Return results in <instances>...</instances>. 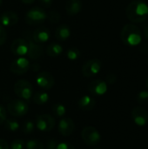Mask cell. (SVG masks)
Instances as JSON below:
<instances>
[{"label":"cell","instance_id":"22","mask_svg":"<svg viewBox=\"0 0 148 149\" xmlns=\"http://www.w3.org/2000/svg\"><path fill=\"white\" fill-rule=\"evenodd\" d=\"M49 94L44 91H38L33 95V101L37 105H44L49 101Z\"/></svg>","mask_w":148,"mask_h":149},{"label":"cell","instance_id":"11","mask_svg":"<svg viewBox=\"0 0 148 149\" xmlns=\"http://www.w3.org/2000/svg\"><path fill=\"white\" fill-rule=\"evenodd\" d=\"M28 44V52L27 56L33 60L40 58L44 55V50L43 46L38 43H36L31 37H29L27 39H25Z\"/></svg>","mask_w":148,"mask_h":149},{"label":"cell","instance_id":"6","mask_svg":"<svg viewBox=\"0 0 148 149\" xmlns=\"http://www.w3.org/2000/svg\"><path fill=\"white\" fill-rule=\"evenodd\" d=\"M83 141L88 146H96L100 141V134L94 127H85L81 132Z\"/></svg>","mask_w":148,"mask_h":149},{"label":"cell","instance_id":"18","mask_svg":"<svg viewBox=\"0 0 148 149\" xmlns=\"http://www.w3.org/2000/svg\"><path fill=\"white\" fill-rule=\"evenodd\" d=\"M82 10V3L80 0H67L65 3V10L68 15L75 16Z\"/></svg>","mask_w":148,"mask_h":149},{"label":"cell","instance_id":"44","mask_svg":"<svg viewBox=\"0 0 148 149\" xmlns=\"http://www.w3.org/2000/svg\"><path fill=\"white\" fill-rule=\"evenodd\" d=\"M97 149H98V148H97Z\"/></svg>","mask_w":148,"mask_h":149},{"label":"cell","instance_id":"20","mask_svg":"<svg viewBox=\"0 0 148 149\" xmlns=\"http://www.w3.org/2000/svg\"><path fill=\"white\" fill-rule=\"evenodd\" d=\"M71 33V29L67 24H61L57 28L55 31V37L59 42H64L70 38Z\"/></svg>","mask_w":148,"mask_h":149},{"label":"cell","instance_id":"4","mask_svg":"<svg viewBox=\"0 0 148 149\" xmlns=\"http://www.w3.org/2000/svg\"><path fill=\"white\" fill-rule=\"evenodd\" d=\"M14 93L22 100H29L33 94V87L26 79H19L14 85Z\"/></svg>","mask_w":148,"mask_h":149},{"label":"cell","instance_id":"23","mask_svg":"<svg viewBox=\"0 0 148 149\" xmlns=\"http://www.w3.org/2000/svg\"><path fill=\"white\" fill-rule=\"evenodd\" d=\"M65 55H66V58L70 60H77L80 58V55H81V52L80 51L76 48V47H71V48H68L66 52H65Z\"/></svg>","mask_w":148,"mask_h":149},{"label":"cell","instance_id":"19","mask_svg":"<svg viewBox=\"0 0 148 149\" xmlns=\"http://www.w3.org/2000/svg\"><path fill=\"white\" fill-rule=\"evenodd\" d=\"M96 105V101L95 100L89 96V95H85L83 97H81L79 101H78V106L80 109L84 110V111H91L95 107Z\"/></svg>","mask_w":148,"mask_h":149},{"label":"cell","instance_id":"28","mask_svg":"<svg viewBox=\"0 0 148 149\" xmlns=\"http://www.w3.org/2000/svg\"><path fill=\"white\" fill-rule=\"evenodd\" d=\"M47 18H48V20L51 23L55 24V23H58V22L60 21L61 16H60V14H59L58 11H57V10H51L47 14Z\"/></svg>","mask_w":148,"mask_h":149},{"label":"cell","instance_id":"26","mask_svg":"<svg viewBox=\"0 0 148 149\" xmlns=\"http://www.w3.org/2000/svg\"><path fill=\"white\" fill-rule=\"evenodd\" d=\"M34 128H35V123L32 120H26L22 125V131L26 134L32 133L34 131Z\"/></svg>","mask_w":148,"mask_h":149},{"label":"cell","instance_id":"3","mask_svg":"<svg viewBox=\"0 0 148 149\" xmlns=\"http://www.w3.org/2000/svg\"><path fill=\"white\" fill-rule=\"evenodd\" d=\"M47 19L46 11L41 7H32L25 14V21L31 25L42 24Z\"/></svg>","mask_w":148,"mask_h":149},{"label":"cell","instance_id":"43","mask_svg":"<svg viewBox=\"0 0 148 149\" xmlns=\"http://www.w3.org/2000/svg\"><path fill=\"white\" fill-rule=\"evenodd\" d=\"M147 65H148V59H147Z\"/></svg>","mask_w":148,"mask_h":149},{"label":"cell","instance_id":"42","mask_svg":"<svg viewBox=\"0 0 148 149\" xmlns=\"http://www.w3.org/2000/svg\"><path fill=\"white\" fill-rule=\"evenodd\" d=\"M2 3H3V0H0V5L2 4Z\"/></svg>","mask_w":148,"mask_h":149},{"label":"cell","instance_id":"15","mask_svg":"<svg viewBox=\"0 0 148 149\" xmlns=\"http://www.w3.org/2000/svg\"><path fill=\"white\" fill-rule=\"evenodd\" d=\"M58 132L63 136H69L71 135L75 130V124L74 121L70 118H64L62 119L58 126Z\"/></svg>","mask_w":148,"mask_h":149},{"label":"cell","instance_id":"17","mask_svg":"<svg viewBox=\"0 0 148 149\" xmlns=\"http://www.w3.org/2000/svg\"><path fill=\"white\" fill-rule=\"evenodd\" d=\"M18 22V16L16 12L8 10L4 11L0 16V24L3 27L13 26Z\"/></svg>","mask_w":148,"mask_h":149},{"label":"cell","instance_id":"35","mask_svg":"<svg viewBox=\"0 0 148 149\" xmlns=\"http://www.w3.org/2000/svg\"><path fill=\"white\" fill-rule=\"evenodd\" d=\"M116 76L114 75V74H113V73H110V74H108L107 76H106V84H109V85H113V84H114L115 83V81H116Z\"/></svg>","mask_w":148,"mask_h":149},{"label":"cell","instance_id":"34","mask_svg":"<svg viewBox=\"0 0 148 149\" xmlns=\"http://www.w3.org/2000/svg\"><path fill=\"white\" fill-rule=\"evenodd\" d=\"M6 120V110L5 108L0 105V125L3 124Z\"/></svg>","mask_w":148,"mask_h":149},{"label":"cell","instance_id":"33","mask_svg":"<svg viewBox=\"0 0 148 149\" xmlns=\"http://www.w3.org/2000/svg\"><path fill=\"white\" fill-rule=\"evenodd\" d=\"M56 149H75V148L68 142H61L58 144Z\"/></svg>","mask_w":148,"mask_h":149},{"label":"cell","instance_id":"24","mask_svg":"<svg viewBox=\"0 0 148 149\" xmlns=\"http://www.w3.org/2000/svg\"><path fill=\"white\" fill-rule=\"evenodd\" d=\"M52 112L54 113L55 116L57 117H63L65 113H66V108L64 105L60 104V103H57L54 104L52 107Z\"/></svg>","mask_w":148,"mask_h":149},{"label":"cell","instance_id":"1","mask_svg":"<svg viewBox=\"0 0 148 149\" xmlns=\"http://www.w3.org/2000/svg\"><path fill=\"white\" fill-rule=\"evenodd\" d=\"M126 15L133 23H142L148 17V4L143 0H133L127 5Z\"/></svg>","mask_w":148,"mask_h":149},{"label":"cell","instance_id":"10","mask_svg":"<svg viewBox=\"0 0 148 149\" xmlns=\"http://www.w3.org/2000/svg\"><path fill=\"white\" fill-rule=\"evenodd\" d=\"M37 85L44 90H50L53 87L55 84L54 77L46 71H43L38 74L36 77Z\"/></svg>","mask_w":148,"mask_h":149},{"label":"cell","instance_id":"25","mask_svg":"<svg viewBox=\"0 0 148 149\" xmlns=\"http://www.w3.org/2000/svg\"><path fill=\"white\" fill-rule=\"evenodd\" d=\"M4 122H5V128L8 129L9 131L15 132V131L18 130V128H19L18 122L13 119H8Z\"/></svg>","mask_w":148,"mask_h":149},{"label":"cell","instance_id":"31","mask_svg":"<svg viewBox=\"0 0 148 149\" xmlns=\"http://www.w3.org/2000/svg\"><path fill=\"white\" fill-rule=\"evenodd\" d=\"M24 143L22 140H15L10 144V149H24Z\"/></svg>","mask_w":148,"mask_h":149},{"label":"cell","instance_id":"36","mask_svg":"<svg viewBox=\"0 0 148 149\" xmlns=\"http://www.w3.org/2000/svg\"><path fill=\"white\" fill-rule=\"evenodd\" d=\"M38 1H39V3L44 8L51 7L53 3V0H38Z\"/></svg>","mask_w":148,"mask_h":149},{"label":"cell","instance_id":"37","mask_svg":"<svg viewBox=\"0 0 148 149\" xmlns=\"http://www.w3.org/2000/svg\"><path fill=\"white\" fill-rule=\"evenodd\" d=\"M0 149H9L8 143L4 140H2V139H0Z\"/></svg>","mask_w":148,"mask_h":149},{"label":"cell","instance_id":"30","mask_svg":"<svg viewBox=\"0 0 148 149\" xmlns=\"http://www.w3.org/2000/svg\"><path fill=\"white\" fill-rule=\"evenodd\" d=\"M7 40V31L5 28L0 24V46L3 45Z\"/></svg>","mask_w":148,"mask_h":149},{"label":"cell","instance_id":"7","mask_svg":"<svg viewBox=\"0 0 148 149\" xmlns=\"http://www.w3.org/2000/svg\"><path fill=\"white\" fill-rule=\"evenodd\" d=\"M31 67L30 61L24 57H17L10 65V71L16 75L26 73Z\"/></svg>","mask_w":148,"mask_h":149},{"label":"cell","instance_id":"32","mask_svg":"<svg viewBox=\"0 0 148 149\" xmlns=\"http://www.w3.org/2000/svg\"><path fill=\"white\" fill-rule=\"evenodd\" d=\"M58 142L57 140L55 139H51L47 141V145H46V148L47 149H56L58 146Z\"/></svg>","mask_w":148,"mask_h":149},{"label":"cell","instance_id":"14","mask_svg":"<svg viewBox=\"0 0 148 149\" xmlns=\"http://www.w3.org/2000/svg\"><path fill=\"white\" fill-rule=\"evenodd\" d=\"M88 91L93 95H104L107 92V84L102 79H95L89 84Z\"/></svg>","mask_w":148,"mask_h":149},{"label":"cell","instance_id":"38","mask_svg":"<svg viewBox=\"0 0 148 149\" xmlns=\"http://www.w3.org/2000/svg\"><path fill=\"white\" fill-rule=\"evenodd\" d=\"M141 52H143L144 53L147 54L148 53V43H145L144 45H142L141 48H140Z\"/></svg>","mask_w":148,"mask_h":149},{"label":"cell","instance_id":"29","mask_svg":"<svg viewBox=\"0 0 148 149\" xmlns=\"http://www.w3.org/2000/svg\"><path fill=\"white\" fill-rule=\"evenodd\" d=\"M137 100L141 105H148V91H141L137 96Z\"/></svg>","mask_w":148,"mask_h":149},{"label":"cell","instance_id":"8","mask_svg":"<svg viewBox=\"0 0 148 149\" xmlns=\"http://www.w3.org/2000/svg\"><path fill=\"white\" fill-rule=\"evenodd\" d=\"M102 67V63L99 59L93 58L87 60L83 65H82V74L86 78H91L95 75H97Z\"/></svg>","mask_w":148,"mask_h":149},{"label":"cell","instance_id":"27","mask_svg":"<svg viewBox=\"0 0 148 149\" xmlns=\"http://www.w3.org/2000/svg\"><path fill=\"white\" fill-rule=\"evenodd\" d=\"M44 147L42 142L38 140H30L26 143V149H44Z\"/></svg>","mask_w":148,"mask_h":149},{"label":"cell","instance_id":"41","mask_svg":"<svg viewBox=\"0 0 148 149\" xmlns=\"http://www.w3.org/2000/svg\"><path fill=\"white\" fill-rule=\"evenodd\" d=\"M146 85H147V86L148 88V77L147 78V79H146Z\"/></svg>","mask_w":148,"mask_h":149},{"label":"cell","instance_id":"13","mask_svg":"<svg viewBox=\"0 0 148 149\" xmlns=\"http://www.w3.org/2000/svg\"><path fill=\"white\" fill-rule=\"evenodd\" d=\"M132 117L136 125L146 126L148 123V112L141 107H136L132 111Z\"/></svg>","mask_w":148,"mask_h":149},{"label":"cell","instance_id":"21","mask_svg":"<svg viewBox=\"0 0 148 149\" xmlns=\"http://www.w3.org/2000/svg\"><path fill=\"white\" fill-rule=\"evenodd\" d=\"M64 52L63 46L58 43H51L46 48V54L51 58L59 57Z\"/></svg>","mask_w":148,"mask_h":149},{"label":"cell","instance_id":"12","mask_svg":"<svg viewBox=\"0 0 148 149\" xmlns=\"http://www.w3.org/2000/svg\"><path fill=\"white\" fill-rule=\"evenodd\" d=\"M10 51L17 57H24L28 52V44L24 38H17L10 45Z\"/></svg>","mask_w":148,"mask_h":149},{"label":"cell","instance_id":"40","mask_svg":"<svg viewBox=\"0 0 148 149\" xmlns=\"http://www.w3.org/2000/svg\"><path fill=\"white\" fill-rule=\"evenodd\" d=\"M24 3H25V4H31V3H34V1L35 0H21Z\"/></svg>","mask_w":148,"mask_h":149},{"label":"cell","instance_id":"2","mask_svg":"<svg viewBox=\"0 0 148 149\" xmlns=\"http://www.w3.org/2000/svg\"><path fill=\"white\" fill-rule=\"evenodd\" d=\"M120 38L122 42L128 46H136L142 41L140 30L133 24H126L121 30Z\"/></svg>","mask_w":148,"mask_h":149},{"label":"cell","instance_id":"9","mask_svg":"<svg viewBox=\"0 0 148 149\" xmlns=\"http://www.w3.org/2000/svg\"><path fill=\"white\" fill-rule=\"evenodd\" d=\"M55 120L50 114H40L36 117V127L43 132H49L55 127Z\"/></svg>","mask_w":148,"mask_h":149},{"label":"cell","instance_id":"16","mask_svg":"<svg viewBox=\"0 0 148 149\" xmlns=\"http://www.w3.org/2000/svg\"><path fill=\"white\" fill-rule=\"evenodd\" d=\"M50 38H51V31L47 27L37 28L32 33V39L39 45L48 42Z\"/></svg>","mask_w":148,"mask_h":149},{"label":"cell","instance_id":"5","mask_svg":"<svg viewBox=\"0 0 148 149\" xmlns=\"http://www.w3.org/2000/svg\"><path fill=\"white\" fill-rule=\"evenodd\" d=\"M8 112L15 117H21L27 113L29 110L28 104L22 100H13L7 105Z\"/></svg>","mask_w":148,"mask_h":149},{"label":"cell","instance_id":"39","mask_svg":"<svg viewBox=\"0 0 148 149\" xmlns=\"http://www.w3.org/2000/svg\"><path fill=\"white\" fill-rule=\"evenodd\" d=\"M143 33H144V37H145V38H146L148 40V24L144 27Z\"/></svg>","mask_w":148,"mask_h":149}]
</instances>
